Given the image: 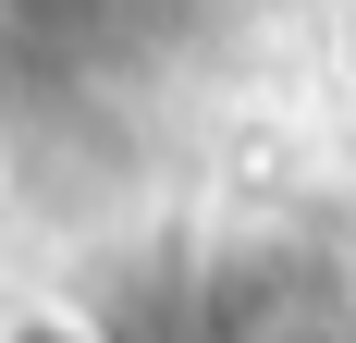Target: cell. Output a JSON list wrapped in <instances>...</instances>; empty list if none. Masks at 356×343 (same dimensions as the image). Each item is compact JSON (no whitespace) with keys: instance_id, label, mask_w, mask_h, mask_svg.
Segmentation results:
<instances>
[{"instance_id":"obj_1","label":"cell","mask_w":356,"mask_h":343,"mask_svg":"<svg viewBox=\"0 0 356 343\" xmlns=\"http://www.w3.org/2000/svg\"><path fill=\"white\" fill-rule=\"evenodd\" d=\"M0 343H99V331H86L74 307H13V319H0Z\"/></svg>"}]
</instances>
